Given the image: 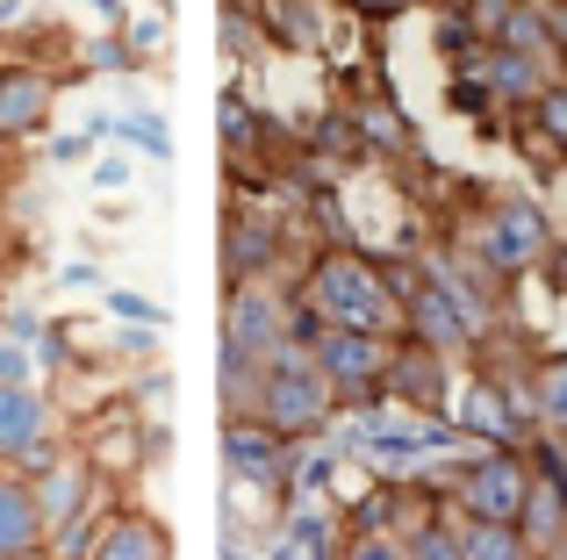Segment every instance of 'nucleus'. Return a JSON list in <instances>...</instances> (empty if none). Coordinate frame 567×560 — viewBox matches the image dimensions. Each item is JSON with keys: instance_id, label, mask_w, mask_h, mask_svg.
<instances>
[{"instance_id": "a878e982", "label": "nucleus", "mask_w": 567, "mask_h": 560, "mask_svg": "<svg viewBox=\"0 0 567 560\" xmlns=\"http://www.w3.org/2000/svg\"><path fill=\"white\" fill-rule=\"evenodd\" d=\"M0 388H37V345L0 331Z\"/></svg>"}, {"instance_id": "f3484780", "label": "nucleus", "mask_w": 567, "mask_h": 560, "mask_svg": "<svg viewBox=\"0 0 567 560\" xmlns=\"http://www.w3.org/2000/svg\"><path fill=\"white\" fill-rule=\"evenodd\" d=\"M352 108V129H360V152L367 158H410V123L395 115V101H346Z\"/></svg>"}, {"instance_id": "2f4dec72", "label": "nucleus", "mask_w": 567, "mask_h": 560, "mask_svg": "<svg viewBox=\"0 0 567 560\" xmlns=\"http://www.w3.org/2000/svg\"><path fill=\"white\" fill-rule=\"evenodd\" d=\"M94 187H130V158H101V166H94Z\"/></svg>"}, {"instance_id": "0eeeda50", "label": "nucleus", "mask_w": 567, "mask_h": 560, "mask_svg": "<svg viewBox=\"0 0 567 560\" xmlns=\"http://www.w3.org/2000/svg\"><path fill=\"white\" fill-rule=\"evenodd\" d=\"M223 280H230V288H251V280L295 288V273H288V224H280L274 209H230L223 216Z\"/></svg>"}, {"instance_id": "423d86ee", "label": "nucleus", "mask_w": 567, "mask_h": 560, "mask_svg": "<svg viewBox=\"0 0 567 560\" xmlns=\"http://www.w3.org/2000/svg\"><path fill=\"white\" fill-rule=\"evenodd\" d=\"M395 345H402V338H381V331H323L317 345H309V360L323 366V381L338 388V403L360 409V403H388Z\"/></svg>"}, {"instance_id": "6e6552de", "label": "nucleus", "mask_w": 567, "mask_h": 560, "mask_svg": "<svg viewBox=\"0 0 567 560\" xmlns=\"http://www.w3.org/2000/svg\"><path fill=\"white\" fill-rule=\"evenodd\" d=\"M223 475H230L237 489L288 496V481H295V438H280L274 424H259V417H223Z\"/></svg>"}, {"instance_id": "c85d7f7f", "label": "nucleus", "mask_w": 567, "mask_h": 560, "mask_svg": "<svg viewBox=\"0 0 567 560\" xmlns=\"http://www.w3.org/2000/svg\"><path fill=\"white\" fill-rule=\"evenodd\" d=\"M80 65H86V72H130V65H137V51H130L123 29H115V37H94V43H86Z\"/></svg>"}, {"instance_id": "393cba45", "label": "nucleus", "mask_w": 567, "mask_h": 560, "mask_svg": "<svg viewBox=\"0 0 567 560\" xmlns=\"http://www.w3.org/2000/svg\"><path fill=\"white\" fill-rule=\"evenodd\" d=\"M109 317L115 323H137V331H158V323H166V309H158L152 294H137V288H109Z\"/></svg>"}, {"instance_id": "cd10ccee", "label": "nucleus", "mask_w": 567, "mask_h": 560, "mask_svg": "<svg viewBox=\"0 0 567 560\" xmlns=\"http://www.w3.org/2000/svg\"><path fill=\"white\" fill-rule=\"evenodd\" d=\"M410 560H467V539H460V525L445 518V525H431V532L410 539Z\"/></svg>"}, {"instance_id": "5701e85b", "label": "nucleus", "mask_w": 567, "mask_h": 560, "mask_svg": "<svg viewBox=\"0 0 567 560\" xmlns=\"http://www.w3.org/2000/svg\"><path fill=\"white\" fill-rule=\"evenodd\" d=\"M115 137H123V144H137V152H152V158H166V152H173L166 123H158L152 108H123V115H115Z\"/></svg>"}, {"instance_id": "412c9836", "label": "nucleus", "mask_w": 567, "mask_h": 560, "mask_svg": "<svg viewBox=\"0 0 567 560\" xmlns=\"http://www.w3.org/2000/svg\"><path fill=\"white\" fill-rule=\"evenodd\" d=\"M216 137H223V152H230V166L237 158H259V108H251L245 94H223V115H216Z\"/></svg>"}, {"instance_id": "9b49d317", "label": "nucleus", "mask_w": 567, "mask_h": 560, "mask_svg": "<svg viewBox=\"0 0 567 560\" xmlns=\"http://www.w3.org/2000/svg\"><path fill=\"white\" fill-rule=\"evenodd\" d=\"M58 108V72L43 65H8L0 72V144H22L51 123Z\"/></svg>"}, {"instance_id": "f704fd0d", "label": "nucleus", "mask_w": 567, "mask_h": 560, "mask_svg": "<svg viewBox=\"0 0 567 560\" xmlns=\"http://www.w3.org/2000/svg\"><path fill=\"white\" fill-rule=\"evenodd\" d=\"M14 14H22V0H0V22H14Z\"/></svg>"}, {"instance_id": "20e7f679", "label": "nucleus", "mask_w": 567, "mask_h": 560, "mask_svg": "<svg viewBox=\"0 0 567 560\" xmlns=\"http://www.w3.org/2000/svg\"><path fill=\"white\" fill-rule=\"evenodd\" d=\"M453 518L474 525H525L532 504V446H482L474 460L453 467Z\"/></svg>"}, {"instance_id": "9d476101", "label": "nucleus", "mask_w": 567, "mask_h": 560, "mask_svg": "<svg viewBox=\"0 0 567 560\" xmlns=\"http://www.w3.org/2000/svg\"><path fill=\"white\" fill-rule=\"evenodd\" d=\"M453 395H460V374L445 352L431 345H395V366H388V403L402 409H424V417H453Z\"/></svg>"}, {"instance_id": "4be33fe9", "label": "nucleus", "mask_w": 567, "mask_h": 560, "mask_svg": "<svg viewBox=\"0 0 567 560\" xmlns=\"http://www.w3.org/2000/svg\"><path fill=\"white\" fill-rule=\"evenodd\" d=\"M532 129H539V137L567 158V80H546L539 86V101H532Z\"/></svg>"}, {"instance_id": "7ed1b4c3", "label": "nucleus", "mask_w": 567, "mask_h": 560, "mask_svg": "<svg viewBox=\"0 0 567 560\" xmlns=\"http://www.w3.org/2000/svg\"><path fill=\"white\" fill-rule=\"evenodd\" d=\"M338 388L323 381V366L309 360V345H280L274 360H266V381H259V424H274L280 438H295V446H309V438H323L338 424Z\"/></svg>"}, {"instance_id": "72a5a7b5", "label": "nucleus", "mask_w": 567, "mask_h": 560, "mask_svg": "<svg viewBox=\"0 0 567 560\" xmlns=\"http://www.w3.org/2000/svg\"><path fill=\"white\" fill-rule=\"evenodd\" d=\"M546 446H554V460H560V475H567V438H546Z\"/></svg>"}, {"instance_id": "473e14b6", "label": "nucleus", "mask_w": 567, "mask_h": 560, "mask_svg": "<svg viewBox=\"0 0 567 560\" xmlns=\"http://www.w3.org/2000/svg\"><path fill=\"white\" fill-rule=\"evenodd\" d=\"M86 144H101V137H86V129H72V137H58V152H51V158H65V166H72V158H86Z\"/></svg>"}, {"instance_id": "dca6fc26", "label": "nucleus", "mask_w": 567, "mask_h": 560, "mask_svg": "<svg viewBox=\"0 0 567 560\" xmlns=\"http://www.w3.org/2000/svg\"><path fill=\"white\" fill-rule=\"evenodd\" d=\"M482 72H488V86H496V101H511V108H532L539 86H546L539 58H532V51H503V43L482 51Z\"/></svg>"}, {"instance_id": "c756f323", "label": "nucleus", "mask_w": 567, "mask_h": 560, "mask_svg": "<svg viewBox=\"0 0 567 560\" xmlns=\"http://www.w3.org/2000/svg\"><path fill=\"white\" fill-rule=\"evenodd\" d=\"M360 22H395V14H410V8H424V0H346Z\"/></svg>"}, {"instance_id": "f03ea898", "label": "nucleus", "mask_w": 567, "mask_h": 560, "mask_svg": "<svg viewBox=\"0 0 567 560\" xmlns=\"http://www.w3.org/2000/svg\"><path fill=\"white\" fill-rule=\"evenodd\" d=\"M453 252L467 259V267L482 273L488 288H503V280L539 273L546 259H554V216H546L539 201H525V195L482 201V209H474L467 224L453 230Z\"/></svg>"}, {"instance_id": "aec40b11", "label": "nucleus", "mask_w": 567, "mask_h": 560, "mask_svg": "<svg viewBox=\"0 0 567 560\" xmlns=\"http://www.w3.org/2000/svg\"><path fill=\"white\" fill-rule=\"evenodd\" d=\"M216 43H223V58H259L266 51L259 8H251V0H223L216 8Z\"/></svg>"}, {"instance_id": "b1692460", "label": "nucleus", "mask_w": 567, "mask_h": 560, "mask_svg": "<svg viewBox=\"0 0 567 560\" xmlns=\"http://www.w3.org/2000/svg\"><path fill=\"white\" fill-rule=\"evenodd\" d=\"M123 43L137 51V65H144V58H158V51H166V14H158V8L123 14Z\"/></svg>"}, {"instance_id": "1a4fd4ad", "label": "nucleus", "mask_w": 567, "mask_h": 560, "mask_svg": "<svg viewBox=\"0 0 567 560\" xmlns=\"http://www.w3.org/2000/svg\"><path fill=\"white\" fill-rule=\"evenodd\" d=\"M37 510H43V532H65V525H80V518H94L101 510V467H94V453L86 446H65V460H51L37 481Z\"/></svg>"}, {"instance_id": "7c9ffc66", "label": "nucleus", "mask_w": 567, "mask_h": 560, "mask_svg": "<svg viewBox=\"0 0 567 560\" xmlns=\"http://www.w3.org/2000/svg\"><path fill=\"white\" fill-rule=\"evenodd\" d=\"M546 8V29H554V51L567 58V0H539Z\"/></svg>"}, {"instance_id": "a211bd4d", "label": "nucleus", "mask_w": 567, "mask_h": 560, "mask_svg": "<svg viewBox=\"0 0 567 560\" xmlns=\"http://www.w3.org/2000/svg\"><path fill=\"white\" fill-rule=\"evenodd\" d=\"M525 403L546 438H567V352H554V360H539L525 374Z\"/></svg>"}, {"instance_id": "ddd939ff", "label": "nucleus", "mask_w": 567, "mask_h": 560, "mask_svg": "<svg viewBox=\"0 0 567 560\" xmlns=\"http://www.w3.org/2000/svg\"><path fill=\"white\" fill-rule=\"evenodd\" d=\"M58 438V403L43 388H0V467H14L29 446Z\"/></svg>"}, {"instance_id": "6ab92c4d", "label": "nucleus", "mask_w": 567, "mask_h": 560, "mask_svg": "<svg viewBox=\"0 0 567 560\" xmlns=\"http://www.w3.org/2000/svg\"><path fill=\"white\" fill-rule=\"evenodd\" d=\"M460 539H467V560H539V547L525 539V525H474V518H453Z\"/></svg>"}, {"instance_id": "f257e3e1", "label": "nucleus", "mask_w": 567, "mask_h": 560, "mask_svg": "<svg viewBox=\"0 0 567 560\" xmlns=\"http://www.w3.org/2000/svg\"><path fill=\"white\" fill-rule=\"evenodd\" d=\"M295 294H302V309L323 323V331H381V338H402L395 259H374V252H360V245H323V252H309Z\"/></svg>"}, {"instance_id": "4468645a", "label": "nucleus", "mask_w": 567, "mask_h": 560, "mask_svg": "<svg viewBox=\"0 0 567 560\" xmlns=\"http://www.w3.org/2000/svg\"><path fill=\"white\" fill-rule=\"evenodd\" d=\"M43 547H51V532H43L37 489H29L14 467H0V560H29Z\"/></svg>"}, {"instance_id": "39448f33", "label": "nucleus", "mask_w": 567, "mask_h": 560, "mask_svg": "<svg viewBox=\"0 0 567 560\" xmlns=\"http://www.w3.org/2000/svg\"><path fill=\"white\" fill-rule=\"evenodd\" d=\"M280 345H295V288H280V280H251V288L223 294V352L266 366Z\"/></svg>"}, {"instance_id": "2eb2a0df", "label": "nucleus", "mask_w": 567, "mask_h": 560, "mask_svg": "<svg viewBox=\"0 0 567 560\" xmlns=\"http://www.w3.org/2000/svg\"><path fill=\"white\" fill-rule=\"evenodd\" d=\"M259 8V29L266 43H280V51H323V0H251Z\"/></svg>"}, {"instance_id": "bb28decb", "label": "nucleus", "mask_w": 567, "mask_h": 560, "mask_svg": "<svg viewBox=\"0 0 567 560\" xmlns=\"http://www.w3.org/2000/svg\"><path fill=\"white\" fill-rule=\"evenodd\" d=\"M338 560H410V539H395V532H346Z\"/></svg>"}, {"instance_id": "f8f14e48", "label": "nucleus", "mask_w": 567, "mask_h": 560, "mask_svg": "<svg viewBox=\"0 0 567 560\" xmlns=\"http://www.w3.org/2000/svg\"><path fill=\"white\" fill-rule=\"evenodd\" d=\"M86 560H173V532H166V518H158V510L123 504V510H109V518H101Z\"/></svg>"}]
</instances>
